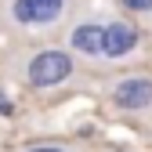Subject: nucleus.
Wrapping results in <instances>:
<instances>
[{
    "label": "nucleus",
    "mask_w": 152,
    "mask_h": 152,
    "mask_svg": "<svg viewBox=\"0 0 152 152\" xmlns=\"http://www.w3.org/2000/svg\"><path fill=\"white\" fill-rule=\"evenodd\" d=\"M22 72H26V83H29V87H36V91H51V87L69 83L72 72H76V65H72V58H69L65 51L47 47V51H36L33 58L26 62Z\"/></svg>",
    "instance_id": "1"
},
{
    "label": "nucleus",
    "mask_w": 152,
    "mask_h": 152,
    "mask_svg": "<svg viewBox=\"0 0 152 152\" xmlns=\"http://www.w3.org/2000/svg\"><path fill=\"white\" fill-rule=\"evenodd\" d=\"M69 0H7V22L15 29H29V33H40L51 29L65 18Z\"/></svg>",
    "instance_id": "2"
},
{
    "label": "nucleus",
    "mask_w": 152,
    "mask_h": 152,
    "mask_svg": "<svg viewBox=\"0 0 152 152\" xmlns=\"http://www.w3.org/2000/svg\"><path fill=\"white\" fill-rule=\"evenodd\" d=\"M138 47H141V33H138L134 22H127V18L105 22V29H102V58L120 62V58H127V54H134Z\"/></svg>",
    "instance_id": "3"
},
{
    "label": "nucleus",
    "mask_w": 152,
    "mask_h": 152,
    "mask_svg": "<svg viewBox=\"0 0 152 152\" xmlns=\"http://www.w3.org/2000/svg\"><path fill=\"white\" fill-rule=\"evenodd\" d=\"M109 102L120 112H148L152 109V80L148 76H123L109 91Z\"/></svg>",
    "instance_id": "4"
},
{
    "label": "nucleus",
    "mask_w": 152,
    "mask_h": 152,
    "mask_svg": "<svg viewBox=\"0 0 152 152\" xmlns=\"http://www.w3.org/2000/svg\"><path fill=\"white\" fill-rule=\"evenodd\" d=\"M102 29H105V22H98V18H87V22L72 26L69 47L76 54H83V58H94V62H98L102 58Z\"/></svg>",
    "instance_id": "5"
},
{
    "label": "nucleus",
    "mask_w": 152,
    "mask_h": 152,
    "mask_svg": "<svg viewBox=\"0 0 152 152\" xmlns=\"http://www.w3.org/2000/svg\"><path fill=\"white\" fill-rule=\"evenodd\" d=\"M120 7L134 15H152V0H120Z\"/></svg>",
    "instance_id": "6"
},
{
    "label": "nucleus",
    "mask_w": 152,
    "mask_h": 152,
    "mask_svg": "<svg viewBox=\"0 0 152 152\" xmlns=\"http://www.w3.org/2000/svg\"><path fill=\"white\" fill-rule=\"evenodd\" d=\"M11 112H15V105L4 98V94H0V116H11Z\"/></svg>",
    "instance_id": "7"
},
{
    "label": "nucleus",
    "mask_w": 152,
    "mask_h": 152,
    "mask_svg": "<svg viewBox=\"0 0 152 152\" xmlns=\"http://www.w3.org/2000/svg\"><path fill=\"white\" fill-rule=\"evenodd\" d=\"M26 152H65V148H58V145H40V148H26Z\"/></svg>",
    "instance_id": "8"
}]
</instances>
